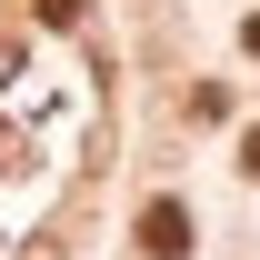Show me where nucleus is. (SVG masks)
<instances>
[{"mask_svg": "<svg viewBox=\"0 0 260 260\" xmlns=\"http://www.w3.org/2000/svg\"><path fill=\"white\" fill-rule=\"evenodd\" d=\"M40 20H50V30H80V0H30Z\"/></svg>", "mask_w": 260, "mask_h": 260, "instance_id": "f03ea898", "label": "nucleus"}, {"mask_svg": "<svg viewBox=\"0 0 260 260\" xmlns=\"http://www.w3.org/2000/svg\"><path fill=\"white\" fill-rule=\"evenodd\" d=\"M0 80H20V40H10V30H0Z\"/></svg>", "mask_w": 260, "mask_h": 260, "instance_id": "7ed1b4c3", "label": "nucleus"}, {"mask_svg": "<svg viewBox=\"0 0 260 260\" xmlns=\"http://www.w3.org/2000/svg\"><path fill=\"white\" fill-rule=\"evenodd\" d=\"M10 160H20V130H10V120H0V170H10Z\"/></svg>", "mask_w": 260, "mask_h": 260, "instance_id": "20e7f679", "label": "nucleus"}, {"mask_svg": "<svg viewBox=\"0 0 260 260\" xmlns=\"http://www.w3.org/2000/svg\"><path fill=\"white\" fill-rule=\"evenodd\" d=\"M30 260H60V240H40V250H30Z\"/></svg>", "mask_w": 260, "mask_h": 260, "instance_id": "0eeeda50", "label": "nucleus"}, {"mask_svg": "<svg viewBox=\"0 0 260 260\" xmlns=\"http://www.w3.org/2000/svg\"><path fill=\"white\" fill-rule=\"evenodd\" d=\"M240 50H250V60H260V10H250V20H240Z\"/></svg>", "mask_w": 260, "mask_h": 260, "instance_id": "423d86ee", "label": "nucleus"}, {"mask_svg": "<svg viewBox=\"0 0 260 260\" xmlns=\"http://www.w3.org/2000/svg\"><path fill=\"white\" fill-rule=\"evenodd\" d=\"M140 250H150V260H180V250H190V210H180V200H150V210H140Z\"/></svg>", "mask_w": 260, "mask_h": 260, "instance_id": "f257e3e1", "label": "nucleus"}, {"mask_svg": "<svg viewBox=\"0 0 260 260\" xmlns=\"http://www.w3.org/2000/svg\"><path fill=\"white\" fill-rule=\"evenodd\" d=\"M240 170H250V180H260V130H250V140H240Z\"/></svg>", "mask_w": 260, "mask_h": 260, "instance_id": "39448f33", "label": "nucleus"}]
</instances>
